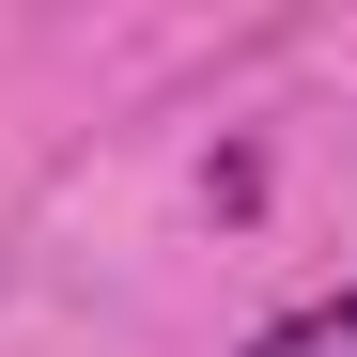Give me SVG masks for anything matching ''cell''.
<instances>
[{
  "label": "cell",
  "mask_w": 357,
  "mask_h": 357,
  "mask_svg": "<svg viewBox=\"0 0 357 357\" xmlns=\"http://www.w3.org/2000/svg\"><path fill=\"white\" fill-rule=\"evenodd\" d=\"M249 357H357V295H326V311H280Z\"/></svg>",
  "instance_id": "6da1fadb"
}]
</instances>
